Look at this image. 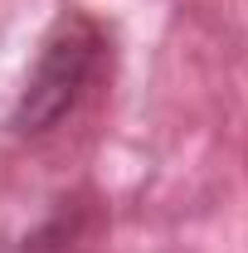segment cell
<instances>
[{
    "label": "cell",
    "instance_id": "obj_1",
    "mask_svg": "<svg viewBox=\"0 0 248 253\" xmlns=\"http://www.w3.org/2000/svg\"><path fill=\"white\" fill-rule=\"evenodd\" d=\"M102 68V30H97L88 15H59V25L49 30L39 59L30 68V83L20 93V107L10 126L20 136H34V131H49L54 122H63L78 97L88 93V83Z\"/></svg>",
    "mask_w": 248,
    "mask_h": 253
}]
</instances>
